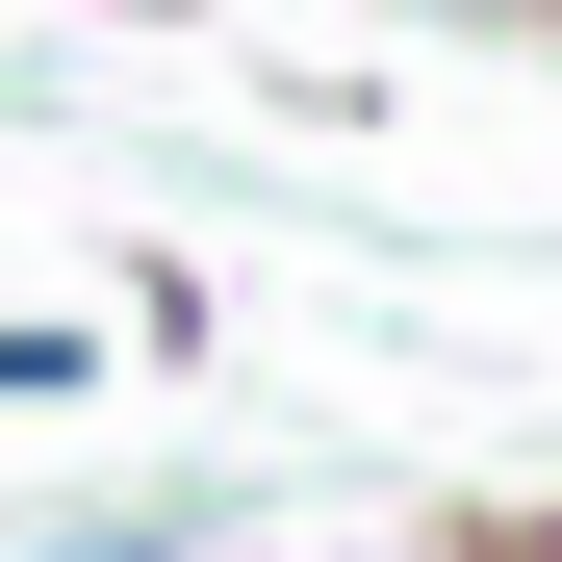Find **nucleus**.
I'll list each match as a JSON object with an SVG mask.
<instances>
[{
  "label": "nucleus",
  "mask_w": 562,
  "mask_h": 562,
  "mask_svg": "<svg viewBox=\"0 0 562 562\" xmlns=\"http://www.w3.org/2000/svg\"><path fill=\"white\" fill-rule=\"evenodd\" d=\"M231 486H154V512H52V537H0V562H205Z\"/></svg>",
  "instance_id": "f257e3e1"
},
{
  "label": "nucleus",
  "mask_w": 562,
  "mask_h": 562,
  "mask_svg": "<svg viewBox=\"0 0 562 562\" xmlns=\"http://www.w3.org/2000/svg\"><path fill=\"white\" fill-rule=\"evenodd\" d=\"M77 384H103V333L77 307H0V409H77Z\"/></svg>",
  "instance_id": "f03ea898"
},
{
  "label": "nucleus",
  "mask_w": 562,
  "mask_h": 562,
  "mask_svg": "<svg viewBox=\"0 0 562 562\" xmlns=\"http://www.w3.org/2000/svg\"><path fill=\"white\" fill-rule=\"evenodd\" d=\"M435 562H562V512H460V537H435Z\"/></svg>",
  "instance_id": "7ed1b4c3"
}]
</instances>
